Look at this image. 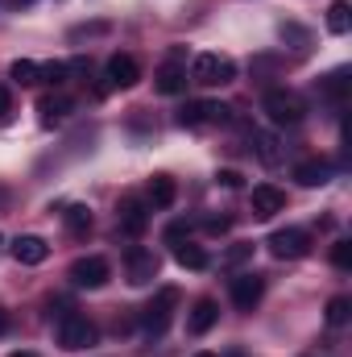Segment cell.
<instances>
[{
	"label": "cell",
	"mask_w": 352,
	"mask_h": 357,
	"mask_svg": "<svg viewBox=\"0 0 352 357\" xmlns=\"http://www.w3.org/2000/svg\"><path fill=\"white\" fill-rule=\"evenodd\" d=\"M145 199H150V208H158V212H162V208H170V204L178 199L175 178H170V175H154V178H150V187H145Z\"/></svg>",
	"instance_id": "15"
},
{
	"label": "cell",
	"mask_w": 352,
	"mask_h": 357,
	"mask_svg": "<svg viewBox=\"0 0 352 357\" xmlns=\"http://www.w3.org/2000/svg\"><path fill=\"white\" fill-rule=\"evenodd\" d=\"M13 4H17V8H29V4H33V0H13Z\"/></svg>",
	"instance_id": "35"
},
{
	"label": "cell",
	"mask_w": 352,
	"mask_h": 357,
	"mask_svg": "<svg viewBox=\"0 0 352 357\" xmlns=\"http://www.w3.org/2000/svg\"><path fill=\"white\" fill-rule=\"evenodd\" d=\"M38 112H42V125H58V121H67L75 112V104L67 96H42L38 100Z\"/></svg>",
	"instance_id": "18"
},
{
	"label": "cell",
	"mask_w": 352,
	"mask_h": 357,
	"mask_svg": "<svg viewBox=\"0 0 352 357\" xmlns=\"http://www.w3.org/2000/svg\"><path fill=\"white\" fill-rule=\"evenodd\" d=\"M13 258H17L21 266H42V262L50 258V245H46L42 237L25 233V237H17V241H13Z\"/></svg>",
	"instance_id": "12"
},
{
	"label": "cell",
	"mask_w": 352,
	"mask_h": 357,
	"mask_svg": "<svg viewBox=\"0 0 352 357\" xmlns=\"http://www.w3.org/2000/svg\"><path fill=\"white\" fill-rule=\"evenodd\" d=\"M262 108L269 112V121H273V125H298V121L307 116V104H303V96H298V91H286V88L265 91Z\"/></svg>",
	"instance_id": "3"
},
{
	"label": "cell",
	"mask_w": 352,
	"mask_h": 357,
	"mask_svg": "<svg viewBox=\"0 0 352 357\" xmlns=\"http://www.w3.org/2000/svg\"><path fill=\"white\" fill-rule=\"evenodd\" d=\"M4 328H8V312L0 307V333H4Z\"/></svg>",
	"instance_id": "33"
},
{
	"label": "cell",
	"mask_w": 352,
	"mask_h": 357,
	"mask_svg": "<svg viewBox=\"0 0 352 357\" xmlns=\"http://www.w3.org/2000/svg\"><path fill=\"white\" fill-rule=\"evenodd\" d=\"M294 178H298L303 187H323V183L332 178V162H328V158H307V162L294 167Z\"/></svg>",
	"instance_id": "17"
},
{
	"label": "cell",
	"mask_w": 352,
	"mask_h": 357,
	"mask_svg": "<svg viewBox=\"0 0 352 357\" xmlns=\"http://www.w3.org/2000/svg\"><path fill=\"white\" fill-rule=\"evenodd\" d=\"M249 258H253V245H249V241H241V245H232V250L224 254V266H228V270H237V266H245Z\"/></svg>",
	"instance_id": "26"
},
{
	"label": "cell",
	"mask_w": 352,
	"mask_h": 357,
	"mask_svg": "<svg viewBox=\"0 0 352 357\" xmlns=\"http://www.w3.org/2000/svg\"><path fill=\"white\" fill-rule=\"evenodd\" d=\"M228 104H220V100H191L182 112H178V125L182 129H207V125H224L228 121Z\"/></svg>",
	"instance_id": "5"
},
{
	"label": "cell",
	"mask_w": 352,
	"mask_h": 357,
	"mask_svg": "<svg viewBox=\"0 0 352 357\" xmlns=\"http://www.w3.org/2000/svg\"><path fill=\"white\" fill-rule=\"evenodd\" d=\"M145 225H150V212H145V204L141 199H120V208H116V229L120 233H129V237H141L145 233Z\"/></svg>",
	"instance_id": "11"
},
{
	"label": "cell",
	"mask_w": 352,
	"mask_h": 357,
	"mask_svg": "<svg viewBox=\"0 0 352 357\" xmlns=\"http://www.w3.org/2000/svg\"><path fill=\"white\" fill-rule=\"evenodd\" d=\"M95 337H99V333H95V324H91L88 316H75V312L58 316V345H63V349H71V354L91 349Z\"/></svg>",
	"instance_id": "4"
},
{
	"label": "cell",
	"mask_w": 352,
	"mask_h": 357,
	"mask_svg": "<svg viewBox=\"0 0 352 357\" xmlns=\"http://www.w3.org/2000/svg\"><path fill=\"white\" fill-rule=\"evenodd\" d=\"M8 357H38V354H29V349H17V354H8Z\"/></svg>",
	"instance_id": "34"
},
{
	"label": "cell",
	"mask_w": 352,
	"mask_h": 357,
	"mask_svg": "<svg viewBox=\"0 0 352 357\" xmlns=\"http://www.w3.org/2000/svg\"><path fill=\"white\" fill-rule=\"evenodd\" d=\"M125 274H129V282H133V287H150V282L158 278V254H154V250L133 245V250H129V258H125Z\"/></svg>",
	"instance_id": "10"
},
{
	"label": "cell",
	"mask_w": 352,
	"mask_h": 357,
	"mask_svg": "<svg viewBox=\"0 0 352 357\" xmlns=\"http://www.w3.org/2000/svg\"><path fill=\"white\" fill-rule=\"evenodd\" d=\"M8 75H13L21 88H33V84H42V67H38L33 59H17V63L8 67Z\"/></svg>",
	"instance_id": "24"
},
{
	"label": "cell",
	"mask_w": 352,
	"mask_h": 357,
	"mask_svg": "<svg viewBox=\"0 0 352 357\" xmlns=\"http://www.w3.org/2000/svg\"><path fill=\"white\" fill-rule=\"evenodd\" d=\"M13 112V96H8V88H0V121Z\"/></svg>",
	"instance_id": "32"
},
{
	"label": "cell",
	"mask_w": 352,
	"mask_h": 357,
	"mask_svg": "<svg viewBox=\"0 0 352 357\" xmlns=\"http://www.w3.org/2000/svg\"><path fill=\"white\" fill-rule=\"evenodd\" d=\"M228 295H232V307L237 312H253L265 295V278L262 274H237L232 287H228Z\"/></svg>",
	"instance_id": "9"
},
{
	"label": "cell",
	"mask_w": 352,
	"mask_h": 357,
	"mask_svg": "<svg viewBox=\"0 0 352 357\" xmlns=\"http://www.w3.org/2000/svg\"><path fill=\"white\" fill-rule=\"evenodd\" d=\"M195 357H216V354H195Z\"/></svg>",
	"instance_id": "36"
},
{
	"label": "cell",
	"mask_w": 352,
	"mask_h": 357,
	"mask_svg": "<svg viewBox=\"0 0 352 357\" xmlns=\"http://www.w3.org/2000/svg\"><path fill=\"white\" fill-rule=\"evenodd\" d=\"M349 88H352L349 67H336L332 75H323V79H319V96H323V100H332V104H344V100H349Z\"/></svg>",
	"instance_id": "16"
},
{
	"label": "cell",
	"mask_w": 352,
	"mask_h": 357,
	"mask_svg": "<svg viewBox=\"0 0 352 357\" xmlns=\"http://www.w3.org/2000/svg\"><path fill=\"white\" fill-rule=\"evenodd\" d=\"M249 137L257 142L253 150H257V158H262L265 167H278V162H282V150H278V137H269V133H262V129H249Z\"/></svg>",
	"instance_id": "22"
},
{
	"label": "cell",
	"mask_w": 352,
	"mask_h": 357,
	"mask_svg": "<svg viewBox=\"0 0 352 357\" xmlns=\"http://www.w3.org/2000/svg\"><path fill=\"white\" fill-rule=\"evenodd\" d=\"M269 254H273L278 262H298V258L311 254V237H307L303 229H278V233L269 237Z\"/></svg>",
	"instance_id": "6"
},
{
	"label": "cell",
	"mask_w": 352,
	"mask_h": 357,
	"mask_svg": "<svg viewBox=\"0 0 352 357\" xmlns=\"http://www.w3.org/2000/svg\"><path fill=\"white\" fill-rule=\"evenodd\" d=\"M203 229H207L211 237H220V233H228V216H207V220H203Z\"/></svg>",
	"instance_id": "29"
},
{
	"label": "cell",
	"mask_w": 352,
	"mask_h": 357,
	"mask_svg": "<svg viewBox=\"0 0 352 357\" xmlns=\"http://www.w3.org/2000/svg\"><path fill=\"white\" fill-rule=\"evenodd\" d=\"M237 79V63L224 59V54H199L191 63V84H203V88H224Z\"/></svg>",
	"instance_id": "1"
},
{
	"label": "cell",
	"mask_w": 352,
	"mask_h": 357,
	"mask_svg": "<svg viewBox=\"0 0 352 357\" xmlns=\"http://www.w3.org/2000/svg\"><path fill=\"white\" fill-rule=\"evenodd\" d=\"M282 208H286V191H278L273 183H262V187H253V216L269 220V216H278Z\"/></svg>",
	"instance_id": "13"
},
{
	"label": "cell",
	"mask_w": 352,
	"mask_h": 357,
	"mask_svg": "<svg viewBox=\"0 0 352 357\" xmlns=\"http://www.w3.org/2000/svg\"><path fill=\"white\" fill-rule=\"evenodd\" d=\"M104 79H108V88H116V91L137 88V79H141V63H137L133 54H112L108 67H104Z\"/></svg>",
	"instance_id": "8"
},
{
	"label": "cell",
	"mask_w": 352,
	"mask_h": 357,
	"mask_svg": "<svg viewBox=\"0 0 352 357\" xmlns=\"http://www.w3.org/2000/svg\"><path fill=\"white\" fill-rule=\"evenodd\" d=\"M186 67H178V63H166L162 71H158V79H154V88L162 91V96H178V91H186Z\"/></svg>",
	"instance_id": "19"
},
{
	"label": "cell",
	"mask_w": 352,
	"mask_h": 357,
	"mask_svg": "<svg viewBox=\"0 0 352 357\" xmlns=\"http://www.w3.org/2000/svg\"><path fill=\"white\" fill-rule=\"evenodd\" d=\"M216 320H220V303H216V299H195V307H191V316H186V328H191L195 337H203V333L216 328Z\"/></svg>",
	"instance_id": "14"
},
{
	"label": "cell",
	"mask_w": 352,
	"mask_h": 357,
	"mask_svg": "<svg viewBox=\"0 0 352 357\" xmlns=\"http://www.w3.org/2000/svg\"><path fill=\"white\" fill-rule=\"evenodd\" d=\"M67 75H71V63H46L42 67V79L46 84H67Z\"/></svg>",
	"instance_id": "27"
},
{
	"label": "cell",
	"mask_w": 352,
	"mask_h": 357,
	"mask_svg": "<svg viewBox=\"0 0 352 357\" xmlns=\"http://www.w3.org/2000/svg\"><path fill=\"white\" fill-rule=\"evenodd\" d=\"M175 307H178V291H175V287H162V291L141 307V328H145L150 337H162V333L170 328Z\"/></svg>",
	"instance_id": "2"
},
{
	"label": "cell",
	"mask_w": 352,
	"mask_h": 357,
	"mask_svg": "<svg viewBox=\"0 0 352 357\" xmlns=\"http://www.w3.org/2000/svg\"><path fill=\"white\" fill-rule=\"evenodd\" d=\"M332 266L336 270L352 266V241H336V245H332Z\"/></svg>",
	"instance_id": "28"
},
{
	"label": "cell",
	"mask_w": 352,
	"mask_h": 357,
	"mask_svg": "<svg viewBox=\"0 0 352 357\" xmlns=\"http://www.w3.org/2000/svg\"><path fill=\"white\" fill-rule=\"evenodd\" d=\"M175 262L182 270H207L211 266L207 250H203V245H191V241H186V245H175Z\"/></svg>",
	"instance_id": "21"
},
{
	"label": "cell",
	"mask_w": 352,
	"mask_h": 357,
	"mask_svg": "<svg viewBox=\"0 0 352 357\" xmlns=\"http://www.w3.org/2000/svg\"><path fill=\"white\" fill-rule=\"evenodd\" d=\"M349 316H352V299H349V295H336V299H328V324H332V328L349 324Z\"/></svg>",
	"instance_id": "25"
},
{
	"label": "cell",
	"mask_w": 352,
	"mask_h": 357,
	"mask_svg": "<svg viewBox=\"0 0 352 357\" xmlns=\"http://www.w3.org/2000/svg\"><path fill=\"white\" fill-rule=\"evenodd\" d=\"M63 225H67V233L75 237V241H83L91 233V212L83 208V204H71L67 212H63Z\"/></svg>",
	"instance_id": "20"
},
{
	"label": "cell",
	"mask_w": 352,
	"mask_h": 357,
	"mask_svg": "<svg viewBox=\"0 0 352 357\" xmlns=\"http://www.w3.org/2000/svg\"><path fill=\"white\" fill-rule=\"evenodd\" d=\"M328 29H332L336 38L352 29V8H349V0H332V8H328Z\"/></svg>",
	"instance_id": "23"
},
{
	"label": "cell",
	"mask_w": 352,
	"mask_h": 357,
	"mask_svg": "<svg viewBox=\"0 0 352 357\" xmlns=\"http://www.w3.org/2000/svg\"><path fill=\"white\" fill-rule=\"evenodd\" d=\"M216 183H224V187H241V175H237V171H220Z\"/></svg>",
	"instance_id": "31"
},
{
	"label": "cell",
	"mask_w": 352,
	"mask_h": 357,
	"mask_svg": "<svg viewBox=\"0 0 352 357\" xmlns=\"http://www.w3.org/2000/svg\"><path fill=\"white\" fill-rule=\"evenodd\" d=\"M67 278L75 282V287H88V291H95V287H104L108 278H112V266L104 262V258H75L71 262V270H67Z\"/></svg>",
	"instance_id": "7"
},
{
	"label": "cell",
	"mask_w": 352,
	"mask_h": 357,
	"mask_svg": "<svg viewBox=\"0 0 352 357\" xmlns=\"http://www.w3.org/2000/svg\"><path fill=\"white\" fill-rule=\"evenodd\" d=\"M186 233H191V225H182V220H175V225L166 229V241H170V245H178V241H182Z\"/></svg>",
	"instance_id": "30"
}]
</instances>
